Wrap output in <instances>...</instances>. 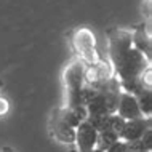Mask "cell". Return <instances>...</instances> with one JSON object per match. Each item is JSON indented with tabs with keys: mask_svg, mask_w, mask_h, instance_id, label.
<instances>
[{
	"mask_svg": "<svg viewBox=\"0 0 152 152\" xmlns=\"http://www.w3.org/2000/svg\"><path fill=\"white\" fill-rule=\"evenodd\" d=\"M71 43H72L74 51L79 56V59L85 66L94 64L99 59V55L96 51V35L88 27H79L74 32Z\"/></svg>",
	"mask_w": 152,
	"mask_h": 152,
	"instance_id": "3957f363",
	"label": "cell"
},
{
	"mask_svg": "<svg viewBox=\"0 0 152 152\" xmlns=\"http://www.w3.org/2000/svg\"><path fill=\"white\" fill-rule=\"evenodd\" d=\"M128 152H147V151H128Z\"/></svg>",
	"mask_w": 152,
	"mask_h": 152,
	"instance_id": "ac0fdd59",
	"label": "cell"
},
{
	"mask_svg": "<svg viewBox=\"0 0 152 152\" xmlns=\"http://www.w3.org/2000/svg\"><path fill=\"white\" fill-rule=\"evenodd\" d=\"M107 152H128L130 151V146L126 141H123V139H117L115 142H112L107 149Z\"/></svg>",
	"mask_w": 152,
	"mask_h": 152,
	"instance_id": "4fadbf2b",
	"label": "cell"
},
{
	"mask_svg": "<svg viewBox=\"0 0 152 152\" xmlns=\"http://www.w3.org/2000/svg\"><path fill=\"white\" fill-rule=\"evenodd\" d=\"M112 66H114V71H115L117 80L125 82V80L138 79V77L141 75V72L151 66V59H147L139 50H136L134 47H131L130 50Z\"/></svg>",
	"mask_w": 152,
	"mask_h": 152,
	"instance_id": "6da1fadb",
	"label": "cell"
},
{
	"mask_svg": "<svg viewBox=\"0 0 152 152\" xmlns=\"http://www.w3.org/2000/svg\"><path fill=\"white\" fill-rule=\"evenodd\" d=\"M139 79V82L142 83V87L144 88H152V67L149 66V67H146L144 71L141 72V75L138 77Z\"/></svg>",
	"mask_w": 152,
	"mask_h": 152,
	"instance_id": "7c38bea8",
	"label": "cell"
},
{
	"mask_svg": "<svg viewBox=\"0 0 152 152\" xmlns=\"http://www.w3.org/2000/svg\"><path fill=\"white\" fill-rule=\"evenodd\" d=\"M133 47L139 50L147 59H151V51H152V43H151V34L144 27H139L133 32Z\"/></svg>",
	"mask_w": 152,
	"mask_h": 152,
	"instance_id": "9c48e42d",
	"label": "cell"
},
{
	"mask_svg": "<svg viewBox=\"0 0 152 152\" xmlns=\"http://www.w3.org/2000/svg\"><path fill=\"white\" fill-rule=\"evenodd\" d=\"M50 130H51V136L56 141L63 142V144H72L74 139H75V128L71 126L63 118L61 109L53 112V117L50 120Z\"/></svg>",
	"mask_w": 152,
	"mask_h": 152,
	"instance_id": "5b68a950",
	"label": "cell"
},
{
	"mask_svg": "<svg viewBox=\"0 0 152 152\" xmlns=\"http://www.w3.org/2000/svg\"><path fill=\"white\" fill-rule=\"evenodd\" d=\"M139 110H141L142 117H151L152 115V93L149 88H144L141 93L136 96Z\"/></svg>",
	"mask_w": 152,
	"mask_h": 152,
	"instance_id": "30bf717a",
	"label": "cell"
},
{
	"mask_svg": "<svg viewBox=\"0 0 152 152\" xmlns=\"http://www.w3.org/2000/svg\"><path fill=\"white\" fill-rule=\"evenodd\" d=\"M75 152H107V151H102V149H98V147H94L91 151H75Z\"/></svg>",
	"mask_w": 152,
	"mask_h": 152,
	"instance_id": "2e32d148",
	"label": "cell"
},
{
	"mask_svg": "<svg viewBox=\"0 0 152 152\" xmlns=\"http://www.w3.org/2000/svg\"><path fill=\"white\" fill-rule=\"evenodd\" d=\"M133 47V35L128 31L114 29L109 34V58L110 63L115 64L118 59Z\"/></svg>",
	"mask_w": 152,
	"mask_h": 152,
	"instance_id": "277c9868",
	"label": "cell"
},
{
	"mask_svg": "<svg viewBox=\"0 0 152 152\" xmlns=\"http://www.w3.org/2000/svg\"><path fill=\"white\" fill-rule=\"evenodd\" d=\"M85 64L80 59H74L67 67L64 69L63 80L66 87V96H67V104L66 107H77L82 106L80 93L85 85Z\"/></svg>",
	"mask_w": 152,
	"mask_h": 152,
	"instance_id": "7a4b0ae2",
	"label": "cell"
},
{
	"mask_svg": "<svg viewBox=\"0 0 152 152\" xmlns=\"http://www.w3.org/2000/svg\"><path fill=\"white\" fill-rule=\"evenodd\" d=\"M0 152H13V151H11L10 147H5V149H2V151H0Z\"/></svg>",
	"mask_w": 152,
	"mask_h": 152,
	"instance_id": "e0dca14e",
	"label": "cell"
},
{
	"mask_svg": "<svg viewBox=\"0 0 152 152\" xmlns=\"http://www.w3.org/2000/svg\"><path fill=\"white\" fill-rule=\"evenodd\" d=\"M139 141H141V144H142V147H144V151L151 152V151H152V128H147V130L144 131V134L139 138Z\"/></svg>",
	"mask_w": 152,
	"mask_h": 152,
	"instance_id": "5bb4252c",
	"label": "cell"
},
{
	"mask_svg": "<svg viewBox=\"0 0 152 152\" xmlns=\"http://www.w3.org/2000/svg\"><path fill=\"white\" fill-rule=\"evenodd\" d=\"M151 128V117H138V118H130L125 122L122 131L118 133V139H123L126 142L136 141L144 134V131Z\"/></svg>",
	"mask_w": 152,
	"mask_h": 152,
	"instance_id": "52a82bcc",
	"label": "cell"
},
{
	"mask_svg": "<svg viewBox=\"0 0 152 152\" xmlns=\"http://www.w3.org/2000/svg\"><path fill=\"white\" fill-rule=\"evenodd\" d=\"M98 130L88 120L80 122L75 126V139L74 144L77 146V151H91L96 147Z\"/></svg>",
	"mask_w": 152,
	"mask_h": 152,
	"instance_id": "8992f818",
	"label": "cell"
},
{
	"mask_svg": "<svg viewBox=\"0 0 152 152\" xmlns=\"http://www.w3.org/2000/svg\"><path fill=\"white\" fill-rule=\"evenodd\" d=\"M115 114H118V115L123 117L125 120L142 117L141 115V110H139V106H138V101H136V96H134V94L126 93V91H120Z\"/></svg>",
	"mask_w": 152,
	"mask_h": 152,
	"instance_id": "ba28073f",
	"label": "cell"
},
{
	"mask_svg": "<svg viewBox=\"0 0 152 152\" xmlns=\"http://www.w3.org/2000/svg\"><path fill=\"white\" fill-rule=\"evenodd\" d=\"M8 109H10V102H8L7 98L0 96V115H5L8 112Z\"/></svg>",
	"mask_w": 152,
	"mask_h": 152,
	"instance_id": "9a60e30c",
	"label": "cell"
},
{
	"mask_svg": "<svg viewBox=\"0 0 152 152\" xmlns=\"http://www.w3.org/2000/svg\"><path fill=\"white\" fill-rule=\"evenodd\" d=\"M117 139H118V133H115L114 130H102V131H98L96 147H98V149L106 151L110 144H112V142H115Z\"/></svg>",
	"mask_w": 152,
	"mask_h": 152,
	"instance_id": "8fae6325",
	"label": "cell"
}]
</instances>
